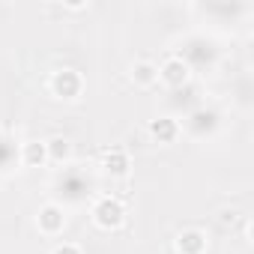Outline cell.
<instances>
[{
  "instance_id": "3957f363",
  "label": "cell",
  "mask_w": 254,
  "mask_h": 254,
  "mask_svg": "<svg viewBox=\"0 0 254 254\" xmlns=\"http://www.w3.org/2000/svg\"><path fill=\"white\" fill-rule=\"evenodd\" d=\"M189 75H191V69H189V63H186L183 57H168V60L159 66V78H162L168 87H183V84H189Z\"/></svg>"
},
{
  "instance_id": "ba28073f",
  "label": "cell",
  "mask_w": 254,
  "mask_h": 254,
  "mask_svg": "<svg viewBox=\"0 0 254 254\" xmlns=\"http://www.w3.org/2000/svg\"><path fill=\"white\" fill-rule=\"evenodd\" d=\"M21 162H24L27 168H42V165L48 162V150H45V144H42V141H30V144H24V150H21Z\"/></svg>"
},
{
  "instance_id": "30bf717a",
  "label": "cell",
  "mask_w": 254,
  "mask_h": 254,
  "mask_svg": "<svg viewBox=\"0 0 254 254\" xmlns=\"http://www.w3.org/2000/svg\"><path fill=\"white\" fill-rule=\"evenodd\" d=\"M45 150H48V162H66L72 156V144L66 138H51L45 141Z\"/></svg>"
},
{
  "instance_id": "7a4b0ae2",
  "label": "cell",
  "mask_w": 254,
  "mask_h": 254,
  "mask_svg": "<svg viewBox=\"0 0 254 254\" xmlns=\"http://www.w3.org/2000/svg\"><path fill=\"white\" fill-rule=\"evenodd\" d=\"M84 90V78L75 69H57L51 75V93L57 99H78Z\"/></svg>"
},
{
  "instance_id": "277c9868",
  "label": "cell",
  "mask_w": 254,
  "mask_h": 254,
  "mask_svg": "<svg viewBox=\"0 0 254 254\" xmlns=\"http://www.w3.org/2000/svg\"><path fill=\"white\" fill-rule=\"evenodd\" d=\"M36 221H39V230H42V233H48V236L60 233V230H63V224H66L63 206H57V203H45V206L39 209Z\"/></svg>"
},
{
  "instance_id": "9c48e42d",
  "label": "cell",
  "mask_w": 254,
  "mask_h": 254,
  "mask_svg": "<svg viewBox=\"0 0 254 254\" xmlns=\"http://www.w3.org/2000/svg\"><path fill=\"white\" fill-rule=\"evenodd\" d=\"M132 81H135L138 87L156 84V81H159V66H153V63H147V60L135 63V66H132Z\"/></svg>"
},
{
  "instance_id": "6da1fadb",
  "label": "cell",
  "mask_w": 254,
  "mask_h": 254,
  "mask_svg": "<svg viewBox=\"0 0 254 254\" xmlns=\"http://www.w3.org/2000/svg\"><path fill=\"white\" fill-rule=\"evenodd\" d=\"M126 218V206L117 200V197H99L96 206H93V221L102 227V230H114L120 227Z\"/></svg>"
},
{
  "instance_id": "52a82bcc",
  "label": "cell",
  "mask_w": 254,
  "mask_h": 254,
  "mask_svg": "<svg viewBox=\"0 0 254 254\" xmlns=\"http://www.w3.org/2000/svg\"><path fill=\"white\" fill-rule=\"evenodd\" d=\"M177 251L180 254H203L206 251V233H200V230H183L177 236Z\"/></svg>"
},
{
  "instance_id": "5b68a950",
  "label": "cell",
  "mask_w": 254,
  "mask_h": 254,
  "mask_svg": "<svg viewBox=\"0 0 254 254\" xmlns=\"http://www.w3.org/2000/svg\"><path fill=\"white\" fill-rule=\"evenodd\" d=\"M102 168L111 177H126V174L132 171V159H129V153H126V150H105Z\"/></svg>"
},
{
  "instance_id": "8992f818",
  "label": "cell",
  "mask_w": 254,
  "mask_h": 254,
  "mask_svg": "<svg viewBox=\"0 0 254 254\" xmlns=\"http://www.w3.org/2000/svg\"><path fill=\"white\" fill-rule=\"evenodd\" d=\"M150 135H153V141H159V144H174L177 135H180V123H177L174 117L150 120Z\"/></svg>"
},
{
  "instance_id": "8fae6325",
  "label": "cell",
  "mask_w": 254,
  "mask_h": 254,
  "mask_svg": "<svg viewBox=\"0 0 254 254\" xmlns=\"http://www.w3.org/2000/svg\"><path fill=\"white\" fill-rule=\"evenodd\" d=\"M51 254H81V248H78V245H72V242H63V245H57Z\"/></svg>"
}]
</instances>
